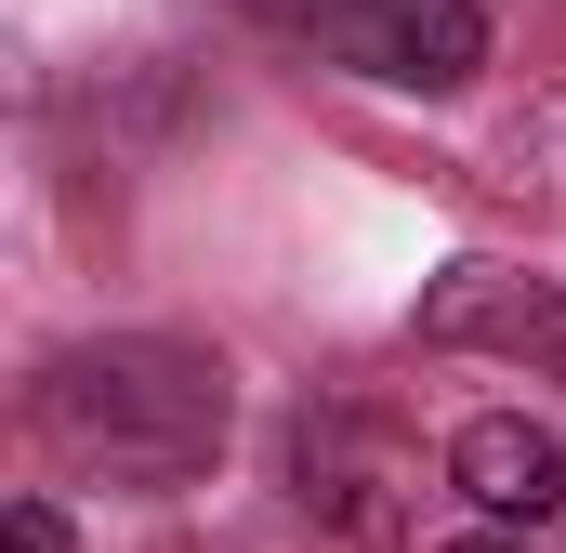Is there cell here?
I'll use <instances>...</instances> for the list:
<instances>
[{"instance_id": "cell-1", "label": "cell", "mask_w": 566, "mask_h": 553, "mask_svg": "<svg viewBox=\"0 0 566 553\" xmlns=\"http://www.w3.org/2000/svg\"><path fill=\"white\" fill-rule=\"evenodd\" d=\"M40 448L93 488H133V501H171L224 461V421H238V383L211 343H171V330H119V343H66L40 369Z\"/></svg>"}, {"instance_id": "cell-2", "label": "cell", "mask_w": 566, "mask_h": 553, "mask_svg": "<svg viewBox=\"0 0 566 553\" xmlns=\"http://www.w3.org/2000/svg\"><path fill=\"white\" fill-rule=\"evenodd\" d=\"M264 13L382 93H461L488 66V0H264Z\"/></svg>"}, {"instance_id": "cell-3", "label": "cell", "mask_w": 566, "mask_h": 553, "mask_svg": "<svg viewBox=\"0 0 566 553\" xmlns=\"http://www.w3.org/2000/svg\"><path fill=\"white\" fill-rule=\"evenodd\" d=\"M422 343H448V356H514V369L566 383V290L554 276H514V264H461V276H434Z\"/></svg>"}, {"instance_id": "cell-4", "label": "cell", "mask_w": 566, "mask_h": 553, "mask_svg": "<svg viewBox=\"0 0 566 553\" xmlns=\"http://www.w3.org/2000/svg\"><path fill=\"white\" fill-rule=\"evenodd\" d=\"M448 488L488 514V528H554L566 514V435L527 409H488L448 435Z\"/></svg>"}, {"instance_id": "cell-5", "label": "cell", "mask_w": 566, "mask_h": 553, "mask_svg": "<svg viewBox=\"0 0 566 553\" xmlns=\"http://www.w3.org/2000/svg\"><path fill=\"white\" fill-rule=\"evenodd\" d=\"M0 553H80V541H66L53 501H13V514H0Z\"/></svg>"}, {"instance_id": "cell-6", "label": "cell", "mask_w": 566, "mask_h": 553, "mask_svg": "<svg viewBox=\"0 0 566 553\" xmlns=\"http://www.w3.org/2000/svg\"><path fill=\"white\" fill-rule=\"evenodd\" d=\"M448 553H527V541H448Z\"/></svg>"}]
</instances>
